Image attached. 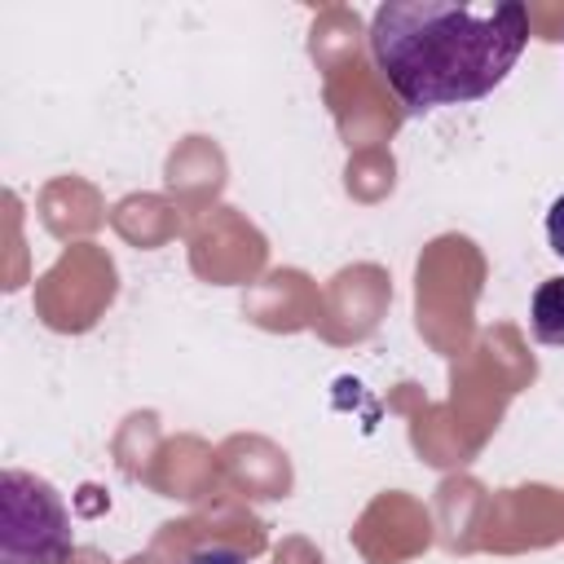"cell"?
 Instances as JSON below:
<instances>
[{
  "mask_svg": "<svg viewBox=\"0 0 564 564\" xmlns=\"http://www.w3.org/2000/svg\"><path fill=\"white\" fill-rule=\"evenodd\" d=\"M185 564H247V555H238L234 546H198L194 555H185Z\"/></svg>",
  "mask_w": 564,
  "mask_h": 564,
  "instance_id": "obj_5",
  "label": "cell"
},
{
  "mask_svg": "<svg viewBox=\"0 0 564 564\" xmlns=\"http://www.w3.org/2000/svg\"><path fill=\"white\" fill-rule=\"evenodd\" d=\"M529 322H533V339L546 348H564V278H546L533 291L529 304Z\"/></svg>",
  "mask_w": 564,
  "mask_h": 564,
  "instance_id": "obj_3",
  "label": "cell"
},
{
  "mask_svg": "<svg viewBox=\"0 0 564 564\" xmlns=\"http://www.w3.org/2000/svg\"><path fill=\"white\" fill-rule=\"evenodd\" d=\"M546 242H551V251L564 260V194L551 203V212H546Z\"/></svg>",
  "mask_w": 564,
  "mask_h": 564,
  "instance_id": "obj_4",
  "label": "cell"
},
{
  "mask_svg": "<svg viewBox=\"0 0 564 564\" xmlns=\"http://www.w3.org/2000/svg\"><path fill=\"white\" fill-rule=\"evenodd\" d=\"M529 44V9L516 0H388L370 13V53L410 110L489 97Z\"/></svg>",
  "mask_w": 564,
  "mask_h": 564,
  "instance_id": "obj_1",
  "label": "cell"
},
{
  "mask_svg": "<svg viewBox=\"0 0 564 564\" xmlns=\"http://www.w3.org/2000/svg\"><path fill=\"white\" fill-rule=\"evenodd\" d=\"M70 516L57 489L31 471L0 476V564H66Z\"/></svg>",
  "mask_w": 564,
  "mask_h": 564,
  "instance_id": "obj_2",
  "label": "cell"
}]
</instances>
